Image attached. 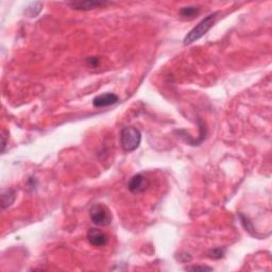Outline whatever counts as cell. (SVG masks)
<instances>
[{
  "mask_svg": "<svg viewBox=\"0 0 272 272\" xmlns=\"http://www.w3.org/2000/svg\"><path fill=\"white\" fill-rule=\"evenodd\" d=\"M119 101V98L117 95H115L113 93H105L102 95L97 96L93 100V105L95 108H105L110 107V105L116 104Z\"/></svg>",
  "mask_w": 272,
  "mask_h": 272,
  "instance_id": "52a82bcc",
  "label": "cell"
},
{
  "mask_svg": "<svg viewBox=\"0 0 272 272\" xmlns=\"http://www.w3.org/2000/svg\"><path fill=\"white\" fill-rule=\"evenodd\" d=\"M43 5H44L43 2H32L26 8L25 13L29 16L30 18L36 17V16L41 13Z\"/></svg>",
  "mask_w": 272,
  "mask_h": 272,
  "instance_id": "9c48e42d",
  "label": "cell"
},
{
  "mask_svg": "<svg viewBox=\"0 0 272 272\" xmlns=\"http://www.w3.org/2000/svg\"><path fill=\"white\" fill-rule=\"evenodd\" d=\"M208 255H209V257H210V258H213V259H219V258H221V257H224V249H221V248H216V249L210 250Z\"/></svg>",
  "mask_w": 272,
  "mask_h": 272,
  "instance_id": "8fae6325",
  "label": "cell"
},
{
  "mask_svg": "<svg viewBox=\"0 0 272 272\" xmlns=\"http://www.w3.org/2000/svg\"><path fill=\"white\" fill-rule=\"evenodd\" d=\"M142 133L135 127H126L120 131V145L126 152H132L140 147Z\"/></svg>",
  "mask_w": 272,
  "mask_h": 272,
  "instance_id": "7a4b0ae2",
  "label": "cell"
},
{
  "mask_svg": "<svg viewBox=\"0 0 272 272\" xmlns=\"http://www.w3.org/2000/svg\"><path fill=\"white\" fill-rule=\"evenodd\" d=\"M219 12H214L210 13L209 15H208L207 17H204L200 23L192 29L187 33V35L185 36L184 41V45H191V44L195 43L196 41L200 40L202 36H204L207 33L212 29L213 26L215 25L216 20H217V16H218Z\"/></svg>",
  "mask_w": 272,
  "mask_h": 272,
  "instance_id": "6da1fadb",
  "label": "cell"
},
{
  "mask_svg": "<svg viewBox=\"0 0 272 272\" xmlns=\"http://www.w3.org/2000/svg\"><path fill=\"white\" fill-rule=\"evenodd\" d=\"M186 270L191 271H212L213 268L207 267V266H192V267H186Z\"/></svg>",
  "mask_w": 272,
  "mask_h": 272,
  "instance_id": "7c38bea8",
  "label": "cell"
},
{
  "mask_svg": "<svg viewBox=\"0 0 272 272\" xmlns=\"http://www.w3.org/2000/svg\"><path fill=\"white\" fill-rule=\"evenodd\" d=\"M108 4H111V2L99 1V0H81V1H73L68 3L71 9L78 11H90L93 9L105 7Z\"/></svg>",
  "mask_w": 272,
  "mask_h": 272,
  "instance_id": "5b68a950",
  "label": "cell"
},
{
  "mask_svg": "<svg viewBox=\"0 0 272 272\" xmlns=\"http://www.w3.org/2000/svg\"><path fill=\"white\" fill-rule=\"evenodd\" d=\"M90 216L93 224L99 226H107L112 224V213L103 204H93L90 209Z\"/></svg>",
  "mask_w": 272,
  "mask_h": 272,
  "instance_id": "3957f363",
  "label": "cell"
},
{
  "mask_svg": "<svg viewBox=\"0 0 272 272\" xmlns=\"http://www.w3.org/2000/svg\"><path fill=\"white\" fill-rule=\"evenodd\" d=\"M1 145H2V149H1V152L3 153L4 152V150H5V147H7V135H5V132L2 131V134H1Z\"/></svg>",
  "mask_w": 272,
  "mask_h": 272,
  "instance_id": "4fadbf2b",
  "label": "cell"
},
{
  "mask_svg": "<svg viewBox=\"0 0 272 272\" xmlns=\"http://www.w3.org/2000/svg\"><path fill=\"white\" fill-rule=\"evenodd\" d=\"M200 13V8L195 5H190V7H184L180 10V15L185 18H193Z\"/></svg>",
  "mask_w": 272,
  "mask_h": 272,
  "instance_id": "30bf717a",
  "label": "cell"
},
{
  "mask_svg": "<svg viewBox=\"0 0 272 272\" xmlns=\"http://www.w3.org/2000/svg\"><path fill=\"white\" fill-rule=\"evenodd\" d=\"M16 199V193L13 190H5L1 192V208L5 209L12 205Z\"/></svg>",
  "mask_w": 272,
  "mask_h": 272,
  "instance_id": "ba28073f",
  "label": "cell"
},
{
  "mask_svg": "<svg viewBox=\"0 0 272 272\" xmlns=\"http://www.w3.org/2000/svg\"><path fill=\"white\" fill-rule=\"evenodd\" d=\"M87 240L94 247H104L108 243V236L98 229H90L87 232Z\"/></svg>",
  "mask_w": 272,
  "mask_h": 272,
  "instance_id": "8992f818",
  "label": "cell"
},
{
  "mask_svg": "<svg viewBox=\"0 0 272 272\" xmlns=\"http://www.w3.org/2000/svg\"><path fill=\"white\" fill-rule=\"evenodd\" d=\"M149 186H150V182L148 180V177L142 174H138L135 175L134 176H132L129 184H128V188H129V191L133 193H142L147 191Z\"/></svg>",
  "mask_w": 272,
  "mask_h": 272,
  "instance_id": "277c9868",
  "label": "cell"
}]
</instances>
